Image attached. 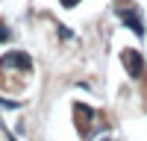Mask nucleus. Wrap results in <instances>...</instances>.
<instances>
[{
	"mask_svg": "<svg viewBox=\"0 0 147 141\" xmlns=\"http://www.w3.org/2000/svg\"><path fill=\"white\" fill-rule=\"evenodd\" d=\"M124 65H127V70H129L132 77H141V74H144V62H141L138 50H127V53H124Z\"/></svg>",
	"mask_w": 147,
	"mask_h": 141,
	"instance_id": "1",
	"label": "nucleus"
},
{
	"mask_svg": "<svg viewBox=\"0 0 147 141\" xmlns=\"http://www.w3.org/2000/svg\"><path fill=\"white\" fill-rule=\"evenodd\" d=\"M3 65L9 68H18V70H24V74H27L30 70V56H24V53H9V56H3Z\"/></svg>",
	"mask_w": 147,
	"mask_h": 141,
	"instance_id": "2",
	"label": "nucleus"
},
{
	"mask_svg": "<svg viewBox=\"0 0 147 141\" xmlns=\"http://www.w3.org/2000/svg\"><path fill=\"white\" fill-rule=\"evenodd\" d=\"M121 18H124V21L129 23V27H132V32H136V35H144V27H141V21H138L136 15H132V12H127V9H124V12H121Z\"/></svg>",
	"mask_w": 147,
	"mask_h": 141,
	"instance_id": "3",
	"label": "nucleus"
},
{
	"mask_svg": "<svg viewBox=\"0 0 147 141\" xmlns=\"http://www.w3.org/2000/svg\"><path fill=\"white\" fill-rule=\"evenodd\" d=\"M6 38H9V32H6V30H3V23H0V44H3V41H6Z\"/></svg>",
	"mask_w": 147,
	"mask_h": 141,
	"instance_id": "4",
	"label": "nucleus"
},
{
	"mask_svg": "<svg viewBox=\"0 0 147 141\" xmlns=\"http://www.w3.org/2000/svg\"><path fill=\"white\" fill-rule=\"evenodd\" d=\"M62 3H65V6H77L80 0H62Z\"/></svg>",
	"mask_w": 147,
	"mask_h": 141,
	"instance_id": "5",
	"label": "nucleus"
}]
</instances>
